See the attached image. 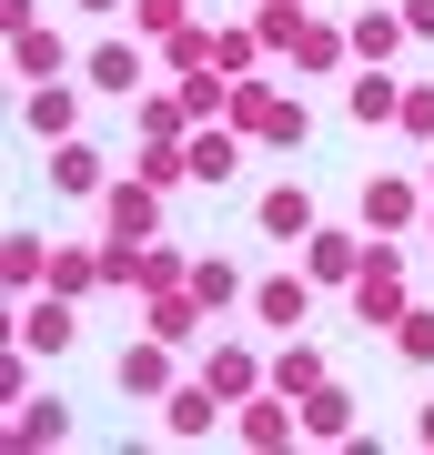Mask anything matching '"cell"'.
<instances>
[{"mask_svg":"<svg viewBox=\"0 0 434 455\" xmlns=\"http://www.w3.org/2000/svg\"><path fill=\"white\" fill-rule=\"evenodd\" d=\"M20 344H31V355H71L81 344V293H31V304H20Z\"/></svg>","mask_w":434,"mask_h":455,"instance_id":"obj_4","label":"cell"},{"mask_svg":"<svg viewBox=\"0 0 434 455\" xmlns=\"http://www.w3.org/2000/svg\"><path fill=\"white\" fill-rule=\"evenodd\" d=\"M304 0H263V11H253V31H263V51H293V31H304Z\"/></svg>","mask_w":434,"mask_h":455,"instance_id":"obj_33","label":"cell"},{"mask_svg":"<svg viewBox=\"0 0 434 455\" xmlns=\"http://www.w3.org/2000/svg\"><path fill=\"white\" fill-rule=\"evenodd\" d=\"M51 193H71V203H101L112 193V163H101V142H51Z\"/></svg>","mask_w":434,"mask_h":455,"instance_id":"obj_9","label":"cell"},{"mask_svg":"<svg viewBox=\"0 0 434 455\" xmlns=\"http://www.w3.org/2000/svg\"><path fill=\"white\" fill-rule=\"evenodd\" d=\"M233 425H242V445H304V425H293V395H242L233 405Z\"/></svg>","mask_w":434,"mask_h":455,"instance_id":"obj_15","label":"cell"},{"mask_svg":"<svg viewBox=\"0 0 434 455\" xmlns=\"http://www.w3.org/2000/svg\"><path fill=\"white\" fill-rule=\"evenodd\" d=\"M384 344H394L404 364H434V304H404L394 324H384Z\"/></svg>","mask_w":434,"mask_h":455,"instance_id":"obj_29","label":"cell"},{"mask_svg":"<svg viewBox=\"0 0 434 455\" xmlns=\"http://www.w3.org/2000/svg\"><path fill=\"white\" fill-rule=\"evenodd\" d=\"M343 112H354L364 132H384L404 112V71H354V82H343Z\"/></svg>","mask_w":434,"mask_h":455,"instance_id":"obj_17","label":"cell"},{"mask_svg":"<svg viewBox=\"0 0 434 455\" xmlns=\"http://www.w3.org/2000/svg\"><path fill=\"white\" fill-rule=\"evenodd\" d=\"M112 374H122V395H131V405H162V395L182 385V374H172V344H162V334H142V344H131Z\"/></svg>","mask_w":434,"mask_h":455,"instance_id":"obj_13","label":"cell"},{"mask_svg":"<svg viewBox=\"0 0 434 455\" xmlns=\"http://www.w3.org/2000/svg\"><path fill=\"white\" fill-rule=\"evenodd\" d=\"M41 274H51V243H41V233H11V243H0V283L41 293Z\"/></svg>","mask_w":434,"mask_h":455,"instance_id":"obj_26","label":"cell"},{"mask_svg":"<svg viewBox=\"0 0 434 455\" xmlns=\"http://www.w3.org/2000/svg\"><path fill=\"white\" fill-rule=\"evenodd\" d=\"M81 11H131V0H81Z\"/></svg>","mask_w":434,"mask_h":455,"instance_id":"obj_38","label":"cell"},{"mask_svg":"<svg viewBox=\"0 0 434 455\" xmlns=\"http://www.w3.org/2000/svg\"><path fill=\"white\" fill-rule=\"evenodd\" d=\"M304 314H313V274H263L253 283V324L263 334H304Z\"/></svg>","mask_w":434,"mask_h":455,"instance_id":"obj_10","label":"cell"},{"mask_svg":"<svg viewBox=\"0 0 434 455\" xmlns=\"http://www.w3.org/2000/svg\"><path fill=\"white\" fill-rule=\"evenodd\" d=\"M394 11H404V31H414V41H434V0H394Z\"/></svg>","mask_w":434,"mask_h":455,"instance_id":"obj_36","label":"cell"},{"mask_svg":"<svg viewBox=\"0 0 434 455\" xmlns=\"http://www.w3.org/2000/svg\"><path fill=\"white\" fill-rule=\"evenodd\" d=\"M193 293H202V314H212V324H223V314L242 304V274H233V263H193Z\"/></svg>","mask_w":434,"mask_h":455,"instance_id":"obj_31","label":"cell"},{"mask_svg":"<svg viewBox=\"0 0 434 455\" xmlns=\"http://www.w3.org/2000/svg\"><path fill=\"white\" fill-rule=\"evenodd\" d=\"M202 385L223 395V405H242V395H263V385H273V364H263V355H253L242 334H223V344L202 355Z\"/></svg>","mask_w":434,"mask_h":455,"instance_id":"obj_5","label":"cell"},{"mask_svg":"<svg viewBox=\"0 0 434 455\" xmlns=\"http://www.w3.org/2000/svg\"><path fill=\"white\" fill-rule=\"evenodd\" d=\"M424 193H434V163H424Z\"/></svg>","mask_w":434,"mask_h":455,"instance_id":"obj_39","label":"cell"},{"mask_svg":"<svg viewBox=\"0 0 434 455\" xmlns=\"http://www.w3.org/2000/svg\"><path fill=\"white\" fill-rule=\"evenodd\" d=\"M182 152H193V182H233V172H242V132H233V122H193Z\"/></svg>","mask_w":434,"mask_h":455,"instance_id":"obj_19","label":"cell"},{"mask_svg":"<svg viewBox=\"0 0 434 455\" xmlns=\"http://www.w3.org/2000/svg\"><path fill=\"white\" fill-rule=\"evenodd\" d=\"M343 31H354V71H394V51L414 41V31H404V11H394V0H374V11H354Z\"/></svg>","mask_w":434,"mask_h":455,"instance_id":"obj_11","label":"cell"},{"mask_svg":"<svg viewBox=\"0 0 434 455\" xmlns=\"http://www.w3.org/2000/svg\"><path fill=\"white\" fill-rule=\"evenodd\" d=\"M253 223L273 233V243H304V233L323 223V212H313V193H304V182H273V193L253 203Z\"/></svg>","mask_w":434,"mask_h":455,"instance_id":"obj_16","label":"cell"},{"mask_svg":"<svg viewBox=\"0 0 434 455\" xmlns=\"http://www.w3.org/2000/svg\"><path fill=\"white\" fill-rule=\"evenodd\" d=\"M323 374H334V364H323V355H313L304 334H283V355H273V395H313Z\"/></svg>","mask_w":434,"mask_h":455,"instance_id":"obj_27","label":"cell"},{"mask_svg":"<svg viewBox=\"0 0 434 455\" xmlns=\"http://www.w3.org/2000/svg\"><path fill=\"white\" fill-rule=\"evenodd\" d=\"M131 182L172 193V182H193V152H182V142H142V152H131Z\"/></svg>","mask_w":434,"mask_h":455,"instance_id":"obj_28","label":"cell"},{"mask_svg":"<svg viewBox=\"0 0 434 455\" xmlns=\"http://www.w3.org/2000/svg\"><path fill=\"white\" fill-rule=\"evenodd\" d=\"M273 112H283V92L253 71V82H233V112H223V122L242 132V142H263V132H273Z\"/></svg>","mask_w":434,"mask_h":455,"instance_id":"obj_22","label":"cell"},{"mask_svg":"<svg viewBox=\"0 0 434 455\" xmlns=\"http://www.w3.org/2000/svg\"><path fill=\"white\" fill-rule=\"evenodd\" d=\"M41 283L91 304V293H101V243H51V274H41Z\"/></svg>","mask_w":434,"mask_h":455,"instance_id":"obj_20","label":"cell"},{"mask_svg":"<svg viewBox=\"0 0 434 455\" xmlns=\"http://www.w3.org/2000/svg\"><path fill=\"white\" fill-rule=\"evenodd\" d=\"M293 425H304V445H343V435H354V395H343V374H323L313 395H293Z\"/></svg>","mask_w":434,"mask_h":455,"instance_id":"obj_8","label":"cell"},{"mask_svg":"<svg viewBox=\"0 0 434 455\" xmlns=\"http://www.w3.org/2000/svg\"><path fill=\"white\" fill-rule=\"evenodd\" d=\"M424 203H434L424 182H404V172H374L364 193H354V223H364V233H414V223H424Z\"/></svg>","mask_w":434,"mask_h":455,"instance_id":"obj_1","label":"cell"},{"mask_svg":"<svg viewBox=\"0 0 434 455\" xmlns=\"http://www.w3.org/2000/svg\"><path fill=\"white\" fill-rule=\"evenodd\" d=\"M101 233H122V243H162V193L122 172L112 193H101Z\"/></svg>","mask_w":434,"mask_h":455,"instance_id":"obj_6","label":"cell"},{"mask_svg":"<svg viewBox=\"0 0 434 455\" xmlns=\"http://www.w3.org/2000/svg\"><path fill=\"white\" fill-rule=\"evenodd\" d=\"M212 425H223V395H212L202 374H182V385L162 395V435H182V445H202Z\"/></svg>","mask_w":434,"mask_h":455,"instance_id":"obj_12","label":"cell"},{"mask_svg":"<svg viewBox=\"0 0 434 455\" xmlns=\"http://www.w3.org/2000/svg\"><path fill=\"white\" fill-rule=\"evenodd\" d=\"M283 61L304 71V82H354V31H343V20H304Z\"/></svg>","mask_w":434,"mask_h":455,"instance_id":"obj_2","label":"cell"},{"mask_svg":"<svg viewBox=\"0 0 434 455\" xmlns=\"http://www.w3.org/2000/svg\"><path fill=\"white\" fill-rule=\"evenodd\" d=\"M142 71H152V51H142V41H91V51H81V92L142 101Z\"/></svg>","mask_w":434,"mask_h":455,"instance_id":"obj_3","label":"cell"},{"mask_svg":"<svg viewBox=\"0 0 434 455\" xmlns=\"http://www.w3.org/2000/svg\"><path fill=\"white\" fill-rule=\"evenodd\" d=\"M202 293L193 283H172V293H142V334H162V344H202Z\"/></svg>","mask_w":434,"mask_h":455,"instance_id":"obj_14","label":"cell"},{"mask_svg":"<svg viewBox=\"0 0 434 455\" xmlns=\"http://www.w3.org/2000/svg\"><path fill=\"white\" fill-rule=\"evenodd\" d=\"M11 435H20V445H61V435H71V405H61V395H20Z\"/></svg>","mask_w":434,"mask_h":455,"instance_id":"obj_25","label":"cell"},{"mask_svg":"<svg viewBox=\"0 0 434 455\" xmlns=\"http://www.w3.org/2000/svg\"><path fill=\"white\" fill-rule=\"evenodd\" d=\"M414 435H424V445H434V395H424V415H414Z\"/></svg>","mask_w":434,"mask_h":455,"instance_id":"obj_37","label":"cell"},{"mask_svg":"<svg viewBox=\"0 0 434 455\" xmlns=\"http://www.w3.org/2000/svg\"><path fill=\"white\" fill-rule=\"evenodd\" d=\"M20 122H31L41 142H71V132H81V92H71V82H31V101H20Z\"/></svg>","mask_w":434,"mask_h":455,"instance_id":"obj_18","label":"cell"},{"mask_svg":"<svg viewBox=\"0 0 434 455\" xmlns=\"http://www.w3.org/2000/svg\"><path fill=\"white\" fill-rule=\"evenodd\" d=\"M172 283H193V253H182V243H152L142 253V293H172Z\"/></svg>","mask_w":434,"mask_h":455,"instance_id":"obj_34","label":"cell"},{"mask_svg":"<svg viewBox=\"0 0 434 455\" xmlns=\"http://www.w3.org/2000/svg\"><path fill=\"white\" fill-rule=\"evenodd\" d=\"M263 61H273V51H263V31H253V20H223V31H212V71H233V82H253Z\"/></svg>","mask_w":434,"mask_h":455,"instance_id":"obj_21","label":"cell"},{"mask_svg":"<svg viewBox=\"0 0 434 455\" xmlns=\"http://www.w3.org/2000/svg\"><path fill=\"white\" fill-rule=\"evenodd\" d=\"M193 20V0H131V41H172Z\"/></svg>","mask_w":434,"mask_h":455,"instance_id":"obj_32","label":"cell"},{"mask_svg":"<svg viewBox=\"0 0 434 455\" xmlns=\"http://www.w3.org/2000/svg\"><path fill=\"white\" fill-rule=\"evenodd\" d=\"M414 142H434V82H404V112H394Z\"/></svg>","mask_w":434,"mask_h":455,"instance_id":"obj_35","label":"cell"},{"mask_svg":"<svg viewBox=\"0 0 434 455\" xmlns=\"http://www.w3.org/2000/svg\"><path fill=\"white\" fill-rule=\"evenodd\" d=\"M11 61H20V82H61V71H71V41L61 31H20Z\"/></svg>","mask_w":434,"mask_h":455,"instance_id":"obj_23","label":"cell"},{"mask_svg":"<svg viewBox=\"0 0 434 455\" xmlns=\"http://www.w3.org/2000/svg\"><path fill=\"white\" fill-rule=\"evenodd\" d=\"M304 274H313V293H343L364 274V233H334V223H313L304 233Z\"/></svg>","mask_w":434,"mask_h":455,"instance_id":"obj_7","label":"cell"},{"mask_svg":"<svg viewBox=\"0 0 434 455\" xmlns=\"http://www.w3.org/2000/svg\"><path fill=\"white\" fill-rule=\"evenodd\" d=\"M152 51H162L172 71H212V20H182V31H172V41H152Z\"/></svg>","mask_w":434,"mask_h":455,"instance_id":"obj_30","label":"cell"},{"mask_svg":"<svg viewBox=\"0 0 434 455\" xmlns=\"http://www.w3.org/2000/svg\"><path fill=\"white\" fill-rule=\"evenodd\" d=\"M131 122H142V142H193V112H182V92H142V101H131Z\"/></svg>","mask_w":434,"mask_h":455,"instance_id":"obj_24","label":"cell"}]
</instances>
